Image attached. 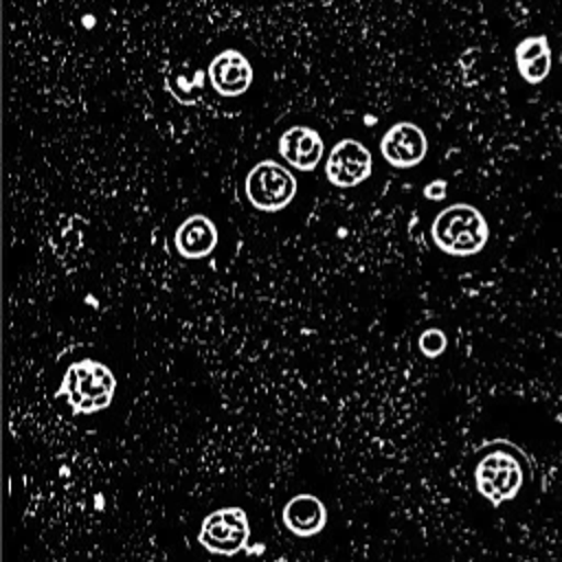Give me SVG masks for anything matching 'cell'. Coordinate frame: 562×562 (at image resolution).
<instances>
[{"label":"cell","instance_id":"10","mask_svg":"<svg viewBox=\"0 0 562 562\" xmlns=\"http://www.w3.org/2000/svg\"><path fill=\"white\" fill-rule=\"evenodd\" d=\"M281 522L290 533L299 538H312L325 529L327 507L316 494L301 492L288 498V503L283 505Z\"/></svg>","mask_w":562,"mask_h":562},{"label":"cell","instance_id":"14","mask_svg":"<svg viewBox=\"0 0 562 562\" xmlns=\"http://www.w3.org/2000/svg\"><path fill=\"white\" fill-rule=\"evenodd\" d=\"M446 180H432L430 184L424 187V195L428 200H443L446 198Z\"/></svg>","mask_w":562,"mask_h":562},{"label":"cell","instance_id":"8","mask_svg":"<svg viewBox=\"0 0 562 562\" xmlns=\"http://www.w3.org/2000/svg\"><path fill=\"white\" fill-rule=\"evenodd\" d=\"M211 88L222 97H239L252 86V66L235 48L217 53L209 64Z\"/></svg>","mask_w":562,"mask_h":562},{"label":"cell","instance_id":"1","mask_svg":"<svg viewBox=\"0 0 562 562\" xmlns=\"http://www.w3.org/2000/svg\"><path fill=\"white\" fill-rule=\"evenodd\" d=\"M430 239L446 255L470 257L485 248L490 226L476 206L454 202L435 215L430 224Z\"/></svg>","mask_w":562,"mask_h":562},{"label":"cell","instance_id":"13","mask_svg":"<svg viewBox=\"0 0 562 562\" xmlns=\"http://www.w3.org/2000/svg\"><path fill=\"white\" fill-rule=\"evenodd\" d=\"M446 347H448V338H446V334H443L441 329H437V327H430V329H426V331L419 336V349H422V353H424L426 358H437V356H441V353L446 351Z\"/></svg>","mask_w":562,"mask_h":562},{"label":"cell","instance_id":"7","mask_svg":"<svg viewBox=\"0 0 562 562\" xmlns=\"http://www.w3.org/2000/svg\"><path fill=\"white\" fill-rule=\"evenodd\" d=\"M382 158L395 169H411L428 154V138L424 130L411 121L393 123L380 138Z\"/></svg>","mask_w":562,"mask_h":562},{"label":"cell","instance_id":"5","mask_svg":"<svg viewBox=\"0 0 562 562\" xmlns=\"http://www.w3.org/2000/svg\"><path fill=\"white\" fill-rule=\"evenodd\" d=\"M250 540V520L241 507H220L204 516L198 542L217 555H235Z\"/></svg>","mask_w":562,"mask_h":562},{"label":"cell","instance_id":"2","mask_svg":"<svg viewBox=\"0 0 562 562\" xmlns=\"http://www.w3.org/2000/svg\"><path fill=\"white\" fill-rule=\"evenodd\" d=\"M116 378L112 369L94 358H81L72 362L59 386V395H64L77 415H92L108 408L114 400Z\"/></svg>","mask_w":562,"mask_h":562},{"label":"cell","instance_id":"12","mask_svg":"<svg viewBox=\"0 0 562 562\" xmlns=\"http://www.w3.org/2000/svg\"><path fill=\"white\" fill-rule=\"evenodd\" d=\"M514 61H516L518 75L527 83H531V86L542 83L549 77L551 64H553L551 46H549L547 35H527V37H522L514 48Z\"/></svg>","mask_w":562,"mask_h":562},{"label":"cell","instance_id":"9","mask_svg":"<svg viewBox=\"0 0 562 562\" xmlns=\"http://www.w3.org/2000/svg\"><path fill=\"white\" fill-rule=\"evenodd\" d=\"M279 154L290 167L312 171L325 154V140L310 125H292L279 136Z\"/></svg>","mask_w":562,"mask_h":562},{"label":"cell","instance_id":"3","mask_svg":"<svg viewBox=\"0 0 562 562\" xmlns=\"http://www.w3.org/2000/svg\"><path fill=\"white\" fill-rule=\"evenodd\" d=\"M525 483V468L516 454L503 450L501 446H490V450L479 457L474 465L476 492L487 498L494 507L512 501Z\"/></svg>","mask_w":562,"mask_h":562},{"label":"cell","instance_id":"6","mask_svg":"<svg viewBox=\"0 0 562 562\" xmlns=\"http://www.w3.org/2000/svg\"><path fill=\"white\" fill-rule=\"evenodd\" d=\"M371 169H373L371 151L360 140H353V138L338 140L325 160L327 180L340 189L358 187L371 176Z\"/></svg>","mask_w":562,"mask_h":562},{"label":"cell","instance_id":"4","mask_svg":"<svg viewBox=\"0 0 562 562\" xmlns=\"http://www.w3.org/2000/svg\"><path fill=\"white\" fill-rule=\"evenodd\" d=\"M244 191L252 209L261 213H279L294 200L296 178L277 160H259L246 173Z\"/></svg>","mask_w":562,"mask_h":562},{"label":"cell","instance_id":"11","mask_svg":"<svg viewBox=\"0 0 562 562\" xmlns=\"http://www.w3.org/2000/svg\"><path fill=\"white\" fill-rule=\"evenodd\" d=\"M176 250L184 259H204L217 246V226L211 217L193 213L180 222L173 235Z\"/></svg>","mask_w":562,"mask_h":562}]
</instances>
